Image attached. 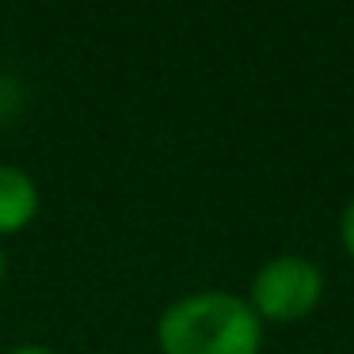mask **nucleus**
Listing matches in <instances>:
<instances>
[{
    "instance_id": "f257e3e1",
    "label": "nucleus",
    "mask_w": 354,
    "mask_h": 354,
    "mask_svg": "<svg viewBox=\"0 0 354 354\" xmlns=\"http://www.w3.org/2000/svg\"><path fill=\"white\" fill-rule=\"evenodd\" d=\"M160 354H259L263 320L248 297L229 290H198L176 297L156 320Z\"/></svg>"
},
{
    "instance_id": "f03ea898",
    "label": "nucleus",
    "mask_w": 354,
    "mask_h": 354,
    "mask_svg": "<svg viewBox=\"0 0 354 354\" xmlns=\"http://www.w3.org/2000/svg\"><path fill=\"white\" fill-rule=\"evenodd\" d=\"M324 301V270L305 255H274L252 278L248 305L263 324H297Z\"/></svg>"
},
{
    "instance_id": "7ed1b4c3",
    "label": "nucleus",
    "mask_w": 354,
    "mask_h": 354,
    "mask_svg": "<svg viewBox=\"0 0 354 354\" xmlns=\"http://www.w3.org/2000/svg\"><path fill=\"white\" fill-rule=\"evenodd\" d=\"M42 194L31 171L19 164H0V236H16L39 217Z\"/></svg>"
},
{
    "instance_id": "20e7f679",
    "label": "nucleus",
    "mask_w": 354,
    "mask_h": 354,
    "mask_svg": "<svg viewBox=\"0 0 354 354\" xmlns=\"http://www.w3.org/2000/svg\"><path fill=\"white\" fill-rule=\"evenodd\" d=\"M339 244H343V252L354 259V198L343 206V214H339Z\"/></svg>"
},
{
    "instance_id": "39448f33",
    "label": "nucleus",
    "mask_w": 354,
    "mask_h": 354,
    "mask_svg": "<svg viewBox=\"0 0 354 354\" xmlns=\"http://www.w3.org/2000/svg\"><path fill=\"white\" fill-rule=\"evenodd\" d=\"M8 354H54L50 346H42V343H24V346H12Z\"/></svg>"
},
{
    "instance_id": "423d86ee",
    "label": "nucleus",
    "mask_w": 354,
    "mask_h": 354,
    "mask_svg": "<svg viewBox=\"0 0 354 354\" xmlns=\"http://www.w3.org/2000/svg\"><path fill=\"white\" fill-rule=\"evenodd\" d=\"M4 270H8V259H4V248H0V282H4Z\"/></svg>"
}]
</instances>
